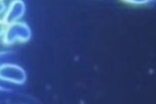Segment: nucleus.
Segmentation results:
<instances>
[{
	"instance_id": "obj_4",
	"label": "nucleus",
	"mask_w": 156,
	"mask_h": 104,
	"mask_svg": "<svg viewBox=\"0 0 156 104\" xmlns=\"http://www.w3.org/2000/svg\"><path fill=\"white\" fill-rule=\"evenodd\" d=\"M16 55L12 51H0V67L7 64H12Z\"/></svg>"
},
{
	"instance_id": "obj_2",
	"label": "nucleus",
	"mask_w": 156,
	"mask_h": 104,
	"mask_svg": "<svg viewBox=\"0 0 156 104\" xmlns=\"http://www.w3.org/2000/svg\"><path fill=\"white\" fill-rule=\"evenodd\" d=\"M0 78L7 80L15 85H22L25 83L27 75L21 66L12 63L0 67Z\"/></svg>"
},
{
	"instance_id": "obj_5",
	"label": "nucleus",
	"mask_w": 156,
	"mask_h": 104,
	"mask_svg": "<svg viewBox=\"0 0 156 104\" xmlns=\"http://www.w3.org/2000/svg\"><path fill=\"white\" fill-rule=\"evenodd\" d=\"M14 86H15V84H13L7 80L0 78V90H2V91H4V92L7 93V92H9V91L13 90Z\"/></svg>"
},
{
	"instance_id": "obj_6",
	"label": "nucleus",
	"mask_w": 156,
	"mask_h": 104,
	"mask_svg": "<svg viewBox=\"0 0 156 104\" xmlns=\"http://www.w3.org/2000/svg\"><path fill=\"white\" fill-rule=\"evenodd\" d=\"M124 2H127L129 4H134V5H143L150 3L153 0H123Z\"/></svg>"
},
{
	"instance_id": "obj_10",
	"label": "nucleus",
	"mask_w": 156,
	"mask_h": 104,
	"mask_svg": "<svg viewBox=\"0 0 156 104\" xmlns=\"http://www.w3.org/2000/svg\"><path fill=\"white\" fill-rule=\"evenodd\" d=\"M0 1H2V2H4V0H0Z\"/></svg>"
},
{
	"instance_id": "obj_3",
	"label": "nucleus",
	"mask_w": 156,
	"mask_h": 104,
	"mask_svg": "<svg viewBox=\"0 0 156 104\" xmlns=\"http://www.w3.org/2000/svg\"><path fill=\"white\" fill-rule=\"evenodd\" d=\"M25 10L26 6L23 0H12L9 3L8 7H6V10L1 20L6 26L20 21V19L24 16Z\"/></svg>"
},
{
	"instance_id": "obj_7",
	"label": "nucleus",
	"mask_w": 156,
	"mask_h": 104,
	"mask_svg": "<svg viewBox=\"0 0 156 104\" xmlns=\"http://www.w3.org/2000/svg\"><path fill=\"white\" fill-rule=\"evenodd\" d=\"M5 29H6V25L3 23V21L0 19V38H2L3 34L5 32Z\"/></svg>"
},
{
	"instance_id": "obj_8",
	"label": "nucleus",
	"mask_w": 156,
	"mask_h": 104,
	"mask_svg": "<svg viewBox=\"0 0 156 104\" xmlns=\"http://www.w3.org/2000/svg\"><path fill=\"white\" fill-rule=\"evenodd\" d=\"M5 10H6V5H5V3H4V2H2V1H0V15L4 14Z\"/></svg>"
},
{
	"instance_id": "obj_9",
	"label": "nucleus",
	"mask_w": 156,
	"mask_h": 104,
	"mask_svg": "<svg viewBox=\"0 0 156 104\" xmlns=\"http://www.w3.org/2000/svg\"><path fill=\"white\" fill-rule=\"evenodd\" d=\"M6 92H4V91H2V90H0V100L2 99V97H3V95H4Z\"/></svg>"
},
{
	"instance_id": "obj_1",
	"label": "nucleus",
	"mask_w": 156,
	"mask_h": 104,
	"mask_svg": "<svg viewBox=\"0 0 156 104\" xmlns=\"http://www.w3.org/2000/svg\"><path fill=\"white\" fill-rule=\"evenodd\" d=\"M31 34V29L27 23L23 21H17L6 26L5 32L2 36V42L5 45L25 43L30 40Z\"/></svg>"
}]
</instances>
